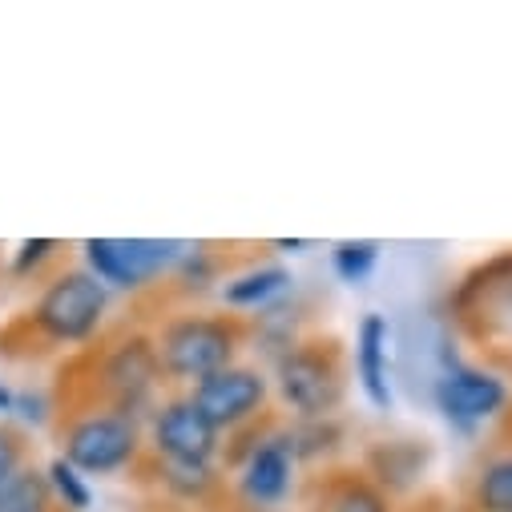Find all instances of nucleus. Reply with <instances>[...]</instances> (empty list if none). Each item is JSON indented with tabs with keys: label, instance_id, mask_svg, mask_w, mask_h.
Here are the masks:
<instances>
[{
	"label": "nucleus",
	"instance_id": "0eeeda50",
	"mask_svg": "<svg viewBox=\"0 0 512 512\" xmlns=\"http://www.w3.org/2000/svg\"><path fill=\"white\" fill-rule=\"evenodd\" d=\"M186 396L198 404V412L210 420V428L218 436H234L242 428H254L267 416L271 379L259 367L230 363V367L206 375L202 383H194Z\"/></svg>",
	"mask_w": 512,
	"mask_h": 512
},
{
	"label": "nucleus",
	"instance_id": "aec40b11",
	"mask_svg": "<svg viewBox=\"0 0 512 512\" xmlns=\"http://www.w3.org/2000/svg\"><path fill=\"white\" fill-rule=\"evenodd\" d=\"M214 254H206L202 246H190L182 254V263L174 267V279L182 283V291H206L214 283Z\"/></svg>",
	"mask_w": 512,
	"mask_h": 512
},
{
	"label": "nucleus",
	"instance_id": "a211bd4d",
	"mask_svg": "<svg viewBox=\"0 0 512 512\" xmlns=\"http://www.w3.org/2000/svg\"><path fill=\"white\" fill-rule=\"evenodd\" d=\"M0 512H57L45 472L25 468L5 492H0Z\"/></svg>",
	"mask_w": 512,
	"mask_h": 512
},
{
	"label": "nucleus",
	"instance_id": "6e6552de",
	"mask_svg": "<svg viewBox=\"0 0 512 512\" xmlns=\"http://www.w3.org/2000/svg\"><path fill=\"white\" fill-rule=\"evenodd\" d=\"M432 400H436V412L460 428V432H472L480 424H488L492 416L504 412L508 404V383L488 371V367H472V363H460L452 355H444V371L432 388Z\"/></svg>",
	"mask_w": 512,
	"mask_h": 512
},
{
	"label": "nucleus",
	"instance_id": "4be33fe9",
	"mask_svg": "<svg viewBox=\"0 0 512 512\" xmlns=\"http://www.w3.org/2000/svg\"><path fill=\"white\" fill-rule=\"evenodd\" d=\"M21 472H25V444L17 432L0 428V492H5Z\"/></svg>",
	"mask_w": 512,
	"mask_h": 512
},
{
	"label": "nucleus",
	"instance_id": "2eb2a0df",
	"mask_svg": "<svg viewBox=\"0 0 512 512\" xmlns=\"http://www.w3.org/2000/svg\"><path fill=\"white\" fill-rule=\"evenodd\" d=\"M468 512H512V448L492 452L468 480Z\"/></svg>",
	"mask_w": 512,
	"mask_h": 512
},
{
	"label": "nucleus",
	"instance_id": "7ed1b4c3",
	"mask_svg": "<svg viewBox=\"0 0 512 512\" xmlns=\"http://www.w3.org/2000/svg\"><path fill=\"white\" fill-rule=\"evenodd\" d=\"M105 311H109V291L89 271H61L33 303L29 323L45 343L77 347L101 331Z\"/></svg>",
	"mask_w": 512,
	"mask_h": 512
},
{
	"label": "nucleus",
	"instance_id": "f257e3e1",
	"mask_svg": "<svg viewBox=\"0 0 512 512\" xmlns=\"http://www.w3.org/2000/svg\"><path fill=\"white\" fill-rule=\"evenodd\" d=\"M275 392L295 420H331L347 392V355L331 335H303L275 355Z\"/></svg>",
	"mask_w": 512,
	"mask_h": 512
},
{
	"label": "nucleus",
	"instance_id": "20e7f679",
	"mask_svg": "<svg viewBox=\"0 0 512 512\" xmlns=\"http://www.w3.org/2000/svg\"><path fill=\"white\" fill-rule=\"evenodd\" d=\"M85 271L109 291H142L158 275H174L190 242L178 238H89Z\"/></svg>",
	"mask_w": 512,
	"mask_h": 512
},
{
	"label": "nucleus",
	"instance_id": "9b49d317",
	"mask_svg": "<svg viewBox=\"0 0 512 512\" xmlns=\"http://www.w3.org/2000/svg\"><path fill=\"white\" fill-rule=\"evenodd\" d=\"M355 379L375 412H392V323L379 311H367L355 327Z\"/></svg>",
	"mask_w": 512,
	"mask_h": 512
},
{
	"label": "nucleus",
	"instance_id": "b1692460",
	"mask_svg": "<svg viewBox=\"0 0 512 512\" xmlns=\"http://www.w3.org/2000/svg\"><path fill=\"white\" fill-rule=\"evenodd\" d=\"M271 246H275V250H283V254H299V250H307L311 242H307V238H275Z\"/></svg>",
	"mask_w": 512,
	"mask_h": 512
},
{
	"label": "nucleus",
	"instance_id": "ddd939ff",
	"mask_svg": "<svg viewBox=\"0 0 512 512\" xmlns=\"http://www.w3.org/2000/svg\"><path fill=\"white\" fill-rule=\"evenodd\" d=\"M307 512H392V496L363 472H323L311 484Z\"/></svg>",
	"mask_w": 512,
	"mask_h": 512
},
{
	"label": "nucleus",
	"instance_id": "393cba45",
	"mask_svg": "<svg viewBox=\"0 0 512 512\" xmlns=\"http://www.w3.org/2000/svg\"><path fill=\"white\" fill-rule=\"evenodd\" d=\"M5 412H17V392L9 388V383H0V416Z\"/></svg>",
	"mask_w": 512,
	"mask_h": 512
},
{
	"label": "nucleus",
	"instance_id": "f3484780",
	"mask_svg": "<svg viewBox=\"0 0 512 512\" xmlns=\"http://www.w3.org/2000/svg\"><path fill=\"white\" fill-rule=\"evenodd\" d=\"M375 263H379V242H371V238H343V242H335V250H331L335 275H339L343 283H351V287L367 283L371 271H375Z\"/></svg>",
	"mask_w": 512,
	"mask_h": 512
},
{
	"label": "nucleus",
	"instance_id": "9d476101",
	"mask_svg": "<svg viewBox=\"0 0 512 512\" xmlns=\"http://www.w3.org/2000/svg\"><path fill=\"white\" fill-rule=\"evenodd\" d=\"M295 448H291V432L279 428V432H263L254 436V444L238 456V496L250 504V508H279L287 496H291V484H295Z\"/></svg>",
	"mask_w": 512,
	"mask_h": 512
},
{
	"label": "nucleus",
	"instance_id": "39448f33",
	"mask_svg": "<svg viewBox=\"0 0 512 512\" xmlns=\"http://www.w3.org/2000/svg\"><path fill=\"white\" fill-rule=\"evenodd\" d=\"M97 379H101L105 408L142 420L146 412H154V396L166 383V371H162V359H158V343L146 331L121 335L101 355Z\"/></svg>",
	"mask_w": 512,
	"mask_h": 512
},
{
	"label": "nucleus",
	"instance_id": "6ab92c4d",
	"mask_svg": "<svg viewBox=\"0 0 512 512\" xmlns=\"http://www.w3.org/2000/svg\"><path fill=\"white\" fill-rule=\"evenodd\" d=\"M45 480H49V492H53V500L65 508V512H85L89 504H93V488H89V476H81L65 456H57L53 464H49V472H45Z\"/></svg>",
	"mask_w": 512,
	"mask_h": 512
},
{
	"label": "nucleus",
	"instance_id": "423d86ee",
	"mask_svg": "<svg viewBox=\"0 0 512 512\" xmlns=\"http://www.w3.org/2000/svg\"><path fill=\"white\" fill-rule=\"evenodd\" d=\"M61 456L81 476H113L142 456V420L113 408L77 416L61 436Z\"/></svg>",
	"mask_w": 512,
	"mask_h": 512
},
{
	"label": "nucleus",
	"instance_id": "412c9836",
	"mask_svg": "<svg viewBox=\"0 0 512 512\" xmlns=\"http://www.w3.org/2000/svg\"><path fill=\"white\" fill-rule=\"evenodd\" d=\"M57 250H61V242H53V238H29V242H21V250H17V259H13V275H33V271H41V263H49V259H57Z\"/></svg>",
	"mask_w": 512,
	"mask_h": 512
},
{
	"label": "nucleus",
	"instance_id": "f03ea898",
	"mask_svg": "<svg viewBox=\"0 0 512 512\" xmlns=\"http://www.w3.org/2000/svg\"><path fill=\"white\" fill-rule=\"evenodd\" d=\"M158 359L166 379L174 383H202L206 375L222 371L234 363L238 347L246 343V327L238 315H206V311H186L170 315L162 331L154 335Z\"/></svg>",
	"mask_w": 512,
	"mask_h": 512
},
{
	"label": "nucleus",
	"instance_id": "4468645a",
	"mask_svg": "<svg viewBox=\"0 0 512 512\" xmlns=\"http://www.w3.org/2000/svg\"><path fill=\"white\" fill-rule=\"evenodd\" d=\"M291 287V271L279 263H263V267H250L234 279L222 283V303L230 311H267L283 291Z\"/></svg>",
	"mask_w": 512,
	"mask_h": 512
},
{
	"label": "nucleus",
	"instance_id": "f8f14e48",
	"mask_svg": "<svg viewBox=\"0 0 512 512\" xmlns=\"http://www.w3.org/2000/svg\"><path fill=\"white\" fill-rule=\"evenodd\" d=\"M428 460L432 452L424 440H375L363 456V476L388 496H396V492H408L424 476Z\"/></svg>",
	"mask_w": 512,
	"mask_h": 512
},
{
	"label": "nucleus",
	"instance_id": "1a4fd4ad",
	"mask_svg": "<svg viewBox=\"0 0 512 512\" xmlns=\"http://www.w3.org/2000/svg\"><path fill=\"white\" fill-rule=\"evenodd\" d=\"M150 452L166 464H214L222 452V436L190 396H170L150 416Z\"/></svg>",
	"mask_w": 512,
	"mask_h": 512
},
{
	"label": "nucleus",
	"instance_id": "5701e85b",
	"mask_svg": "<svg viewBox=\"0 0 512 512\" xmlns=\"http://www.w3.org/2000/svg\"><path fill=\"white\" fill-rule=\"evenodd\" d=\"M17 412L33 424H45V400L41 396H17Z\"/></svg>",
	"mask_w": 512,
	"mask_h": 512
},
{
	"label": "nucleus",
	"instance_id": "dca6fc26",
	"mask_svg": "<svg viewBox=\"0 0 512 512\" xmlns=\"http://www.w3.org/2000/svg\"><path fill=\"white\" fill-rule=\"evenodd\" d=\"M158 484L186 504H202L218 492V468L214 464H166L158 460Z\"/></svg>",
	"mask_w": 512,
	"mask_h": 512
}]
</instances>
